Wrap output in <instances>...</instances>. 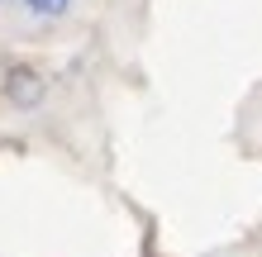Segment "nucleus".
<instances>
[{
	"instance_id": "f03ea898",
	"label": "nucleus",
	"mask_w": 262,
	"mask_h": 257,
	"mask_svg": "<svg viewBox=\"0 0 262 257\" xmlns=\"http://www.w3.org/2000/svg\"><path fill=\"white\" fill-rule=\"evenodd\" d=\"M24 10L34 14V19H62L72 10V0H24Z\"/></svg>"
},
{
	"instance_id": "f257e3e1",
	"label": "nucleus",
	"mask_w": 262,
	"mask_h": 257,
	"mask_svg": "<svg viewBox=\"0 0 262 257\" xmlns=\"http://www.w3.org/2000/svg\"><path fill=\"white\" fill-rule=\"evenodd\" d=\"M43 96H48V81H43V72L24 67V62L5 72V100H10V105H19V110H34Z\"/></svg>"
}]
</instances>
